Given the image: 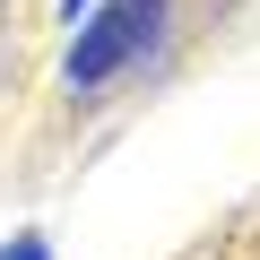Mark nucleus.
I'll return each instance as SVG.
<instances>
[{"mask_svg": "<svg viewBox=\"0 0 260 260\" xmlns=\"http://www.w3.org/2000/svg\"><path fill=\"white\" fill-rule=\"evenodd\" d=\"M0 260H52V243H44V234H9V243H0Z\"/></svg>", "mask_w": 260, "mask_h": 260, "instance_id": "2", "label": "nucleus"}, {"mask_svg": "<svg viewBox=\"0 0 260 260\" xmlns=\"http://www.w3.org/2000/svg\"><path fill=\"white\" fill-rule=\"evenodd\" d=\"M87 9H95V0H61V18H70V26H78V18H87Z\"/></svg>", "mask_w": 260, "mask_h": 260, "instance_id": "3", "label": "nucleus"}, {"mask_svg": "<svg viewBox=\"0 0 260 260\" xmlns=\"http://www.w3.org/2000/svg\"><path fill=\"white\" fill-rule=\"evenodd\" d=\"M165 9H174V0H95V9L70 26L61 78H70V87H104V78H121L130 61L165 35Z\"/></svg>", "mask_w": 260, "mask_h": 260, "instance_id": "1", "label": "nucleus"}]
</instances>
